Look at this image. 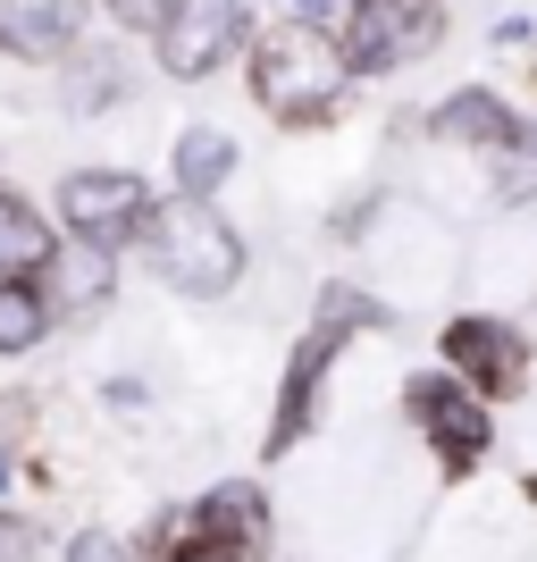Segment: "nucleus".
I'll return each instance as SVG.
<instances>
[{
    "label": "nucleus",
    "mask_w": 537,
    "mask_h": 562,
    "mask_svg": "<svg viewBox=\"0 0 537 562\" xmlns=\"http://www.w3.org/2000/svg\"><path fill=\"white\" fill-rule=\"evenodd\" d=\"M51 244H59V227H43V211L18 186H0V278H43Z\"/></svg>",
    "instance_id": "nucleus-14"
},
{
    "label": "nucleus",
    "mask_w": 537,
    "mask_h": 562,
    "mask_svg": "<svg viewBox=\"0 0 537 562\" xmlns=\"http://www.w3.org/2000/svg\"><path fill=\"white\" fill-rule=\"evenodd\" d=\"M403 420L428 437V453H437L445 479H470V470L495 453V412L479 395H462L445 370H421V378H403Z\"/></svg>",
    "instance_id": "nucleus-5"
},
{
    "label": "nucleus",
    "mask_w": 537,
    "mask_h": 562,
    "mask_svg": "<svg viewBox=\"0 0 537 562\" xmlns=\"http://www.w3.org/2000/svg\"><path fill=\"white\" fill-rule=\"evenodd\" d=\"M336 336H320V328H303V345L286 352V386H278V403H269V437H260V446H269V462H278V453H294L311 437V420H320V386H327V361H336Z\"/></svg>",
    "instance_id": "nucleus-12"
},
{
    "label": "nucleus",
    "mask_w": 537,
    "mask_h": 562,
    "mask_svg": "<svg viewBox=\"0 0 537 562\" xmlns=\"http://www.w3.org/2000/svg\"><path fill=\"white\" fill-rule=\"evenodd\" d=\"M370 218H378V193H361V202H353V211L336 218V235H345V244H353V235H370Z\"/></svg>",
    "instance_id": "nucleus-24"
},
{
    "label": "nucleus",
    "mask_w": 537,
    "mask_h": 562,
    "mask_svg": "<svg viewBox=\"0 0 537 562\" xmlns=\"http://www.w3.org/2000/svg\"><path fill=\"white\" fill-rule=\"evenodd\" d=\"M445 43V0H353L336 25V68L345 76H395L421 68Z\"/></svg>",
    "instance_id": "nucleus-3"
},
{
    "label": "nucleus",
    "mask_w": 537,
    "mask_h": 562,
    "mask_svg": "<svg viewBox=\"0 0 537 562\" xmlns=\"http://www.w3.org/2000/svg\"><path fill=\"white\" fill-rule=\"evenodd\" d=\"M244 68H253V101L286 135H320L353 101V76L336 68V43L303 34V25H253L244 34Z\"/></svg>",
    "instance_id": "nucleus-1"
},
{
    "label": "nucleus",
    "mask_w": 537,
    "mask_h": 562,
    "mask_svg": "<svg viewBox=\"0 0 537 562\" xmlns=\"http://www.w3.org/2000/svg\"><path fill=\"white\" fill-rule=\"evenodd\" d=\"M445 378L462 386V395H479V403H513V395H529V336L513 328V319H495V311H462V319H445Z\"/></svg>",
    "instance_id": "nucleus-4"
},
{
    "label": "nucleus",
    "mask_w": 537,
    "mask_h": 562,
    "mask_svg": "<svg viewBox=\"0 0 537 562\" xmlns=\"http://www.w3.org/2000/svg\"><path fill=\"white\" fill-rule=\"evenodd\" d=\"M152 202L160 193L143 186L135 168H76V177H59V227L76 244H93V252H126L143 235V218H152Z\"/></svg>",
    "instance_id": "nucleus-6"
},
{
    "label": "nucleus",
    "mask_w": 537,
    "mask_h": 562,
    "mask_svg": "<svg viewBox=\"0 0 537 562\" xmlns=\"http://www.w3.org/2000/svg\"><path fill=\"white\" fill-rule=\"evenodd\" d=\"M0 495H9V453H0Z\"/></svg>",
    "instance_id": "nucleus-25"
},
{
    "label": "nucleus",
    "mask_w": 537,
    "mask_h": 562,
    "mask_svg": "<svg viewBox=\"0 0 537 562\" xmlns=\"http://www.w3.org/2000/svg\"><path fill=\"white\" fill-rule=\"evenodd\" d=\"M143 260L160 269L168 294H193V303H219V294H235V278H244V235L219 218V202H152V218H143Z\"/></svg>",
    "instance_id": "nucleus-2"
},
{
    "label": "nucleus",
    "mask_w": 537,
    "mask_h": 562,
    "mask_svg": "<svg viewBox=\"0 0 537 562\" xmlns=\"http://www.w3.org/2000/svg\"><path fill=\"white\" fill-rule=\"evenodd\" d=\"M269 9H278V25H303V34H327V43H336V25H345L353 0H269Z\"/></svg>",
    "instance_id": "nucleus-18"
},
{
    "label": "nucleus",
    "mask_w": 537,
    "mask_h": 562,
    "mask_svg": "<svg viewBox=\"0 0 537 562\" xmlns=\"http://www.w3.org/2000/svg\"><path fill=\"white\" fill-rule=\"evenodd\" d=\"M101 9H110L126 34H160V25L177 18V0H101Z\"/></svg>",
    "instance_id": "nucleus-19"
},
{
    "label": "nucleus",
    "mask_w": 537,
    "mask_h": 562,
    "mask_svg": "<svg viewBox=\"0 0 537 562\" xmlns=\"http://www.w3.org/2000/svg\"><path fill=\"white\" fill-rule=\"evenodd\" d=\"M85 9L93 0H0V59L59 68L68 50H85Z\"/></svg>",
    "instance_id": "nucleus-11"
},
{
    "label": "nucleus",
    "mask_w": 537,
    "mask_h": 562,
    "mask_svg": "<svg viewBox=\"0 0 537 562\" xmlns=\"http://www.w3.org/2000/svg\"><path fill=\"white\" fill-rule=\"evenodd\" d=\"M244 34H253V0H177V18L152 34V50L177 85H202L244 50Z\"/></svg>",
    "instance_id": "nucleus-7"
},
{
    "label": "nucleus",
    "mask_w": 537,
    "mask_h": 562,
    "mask_svg": "<svg viewBox=\"0 0 537 562\" xmlns=\"http://www.w3.org/2000/svg\"><path fill=\"white\" fill-rule=\"evenodd\" d=\"M177 513H186V504H177ZM168 562H235V554H227V546H202L193 529H177V554H168Z\"/></svg>",
    "instance_id": "nucleus-23"
},
{
    "label": "nucleus",
    "mask_w": 537,
    "mask_h": 562,
    "mask_svg": "<svg viewBox=\"0 0 537 562\" xmlns=\"http://www.w3.org/2000/svg\"><path fill=\"white\" fill-rule=\"evenodd\" d=\"M68 110H110L118 101V50H68Z\"/></svg>",
    "instance_id": "nucleus-17"
},
{
    "label": "nucleus",
    "mask_w": 537,
    "mask_h": 562,
    "mask_svg": "<svg viewBox=\"0 0 537 562\" xmlns=\"http://www.w3.org/2000/svg\"><path fill=\"white\" fill-rule=\"evenodd\" d=\"M495 193H504V202H529V193H537V135L513 151V168H504V186H495Z\"/></svg>",
    "instance_id": "nucleus-22"
},
{
    "label": "nucleus",
    "mask_w": 537,
    "mask_h": 562,
    "mask_svg": "<svg viewBox=\"0 0 537 562\" xmlns=\"http://www.w3.org/2000/svg\"><path fill=\"white\" fill-rule=\"evenodd\" d=\"M311 328L320 336H370V328H387V303H370L361 285H320V311H311Z\"/></svg>",
    "instance_id": "nucleus-16"
},
{
    "label": "nucleus",
    "mask_w": 537,
    "mask_h": 562,
    "mask_svg": "<svg viewBox=\"0 0 537 562\" xmlns=\"http://www.w3.org/2000/svg\"><path fill=\"white\" fill-rule=\"evenodd\" d=\"M186 529L202 546H227L235 562H269V546H278L269 495H260L253 479H219L211 495H193V504H186Z\"/></svg>",
    "instance_id": "nucleus-9"
},
{
    "label": "nucleus",
    "mask_w": 537,
    "mask_h": 562,
    "mask_svg": "<svg viewBox=\"0 0 537 562\" xmlns=\"http://www.w3.org/2000/svg\"><path fill=\"white\" fill-rule=\"evenodd\" d=\"M428 135H437L445 151H470V160H513V151L537 135V126H529V117H521L504 93H488V85H462V93H445L437 110H428Z\"/></svg>",
    "instance_id": "nucleus-8"
},
{
    "label": "nucleus",
    "mask_w": 537,
    "mask_h": 562,
    "mask_svg": "<svg viewBox=\"0 0 537 562\" xmlns=\"http://www.w3.org/2000/svg\"><path fill=\"white\" fill-rule=\"evenodd\" d=\"M235 177V135L227 126H186L177 135V202H219Z\"/></svg>",
    "instance_id": "nucleus-13"
},
{
    "label": "nucleus",
    "mask_w": 537,
    "mask_h": 562,
    "mask_svg": "<svg viewBox=\"0 0 537 562\" xmlns=\"http://www.w3.org/2000/svg\"><path fill=\"white\" fill-rule=\"evenodd\" d=\"M529 93H537V59H529Z\"/></svg>",
    "instance_id": "nucleus-26"
},
{
    "label": "nucleus",
    "mask_w": 537,
    "mask_h": 562,
    "mask_svg": "<svg viewBox=\"0 0 537 562\" xmlns=\"http://www.w3.org/2000/svg\"><path fill=\"white\" fill-rule=\"evenodd\" d=\"M43 303H51V328L68 319V328H85V319H101L118 294V252H93V244H76V235H59L43 260Z\"/></svg>",
    "instance_id": "nucleus-10"
},
{
    "label": "nucleus",
    "mask_w": 537,
    "mask_h": 562,
    "mask_svg": "<svg viewBox=\"0 0 537 562\" xmlns=\"http://www.w3.org/2000/svg\"><path fill=\"white\" fill-rule=\"evenodd\" d=\"M51 336V303L34 278H0V361H18Z\"/></svg>",
    "instance_id": "nucleus-15"
},
{
    "label": "nucleus",
    "mask_w": 537,
    "mask_h": 562,
    "mask_svg": "<svg viewBox=\"0 0 537 562\" xmlns=\"http://www.w3.org/2000/svg\"><path fill=\"white\" fill-rule=\"evenodd\" d=\"M68 562H135V554H126V538H110V529H76Z\"/></svg>",
    "instance_id": "nucleus-21"
},
{
    "label": "nucleus",
    "mask_w": 537,
    "mask_h": 562,
    "mask_svg": "<svg viewBox=\"0 0 537 562\" xmlns=\"http://www.w3.org/2000/svg\"><path fill=\"white\" fill-rule=\"evenodd\" d=\"M0 562H43V529L25 513H0Z\"/></svg>",
    "instance_id": "nucleus-20"
}]
</instances>
